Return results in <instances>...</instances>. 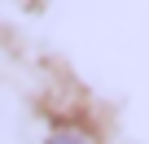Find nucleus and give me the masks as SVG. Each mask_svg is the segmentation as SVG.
<instances>
[{
  "instance_id": "f257e3e1",
  "label": "nucleus",
  "mask_w": 149,
  "mask_h": 144,
  "mask_svg": "<svg viewBox=\"0 0 149 144\" xmlns=\"http://www.w3.org/2000/svg\"><path fill=\"white\" fill-rule=\"evenodd\" d=\"M48 144H92V140H88L84 131H57V135H53Z\"/></svg>"
}]
</instances>
